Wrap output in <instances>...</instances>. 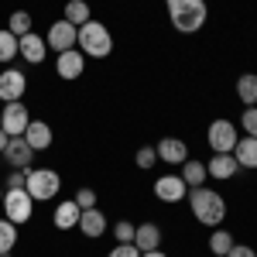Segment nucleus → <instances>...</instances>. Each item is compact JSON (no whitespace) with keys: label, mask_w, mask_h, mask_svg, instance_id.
<instances>
[{"label":"nucleus","mask_w":257,"mask_h":257,"mask_svg":"<svg viewBox=\"0 0 257 257\" xmlns=\"http://www.w3.org/2000/svg\"><path fill=\"white\" fill-rule=\"evenodd\" d=\"M28 123H31V117H28V106L24 103H4V110H0V127L7 131V138H24V131H28Z\"/></svg>","instance_id":"nucleus-7"},{"label":"nucleus","mask_w":257,"mask_h":257,"mask_svg":"<svg viewBox=\"0 0 257 257\" xmlns=\"http://www.w3.org/2000/svg\"><path fill=\"white\" fill-rule=\"evenodd\" d=\"M76 24H69V21L62 18V21H55L52 28H48V35H45V45L48 48H55V55L59 52H69V48H76Z\"/></svg>","instance_id":"nucleus-10"},{"label":"nucleus","mask_w":257,"mask_h":257,"mask_svg":"<svg viewBox=\"0 0 257 257\" xmlns=\"http://www.w3.org/2000/svg\"><path fill=\"white\" fill-rule=\"evenodd\" d=\"M134 233H138V226H134L131 219H120V223H113V237H117L120 243H134Z\"/></svg>","instance_id":"nucleus-28"},{"label":"nucleus","mask_w":257,"mask_h":257,"mask_svg":"<svg viewBox=\"0 0 257 257\" xmlns=\"http://www.w3.org/2000/svg\"><path fill=\"white\" fill-rule=\"evenodd\" d=\"M240 172V165L233 155H213V158L206 161V175L209 178H219V182H226V178H233Z\"/></svg>","instance_id":"nucleus-15"},{"label":"nucleus","mask_w":257,"mask_h":257,"mask_svg":"<svg viewBox=\"0 0 257 257\" xmlns=\"http://www.w3.org/2000/svg\"><path fill=\"white\" fill-rule=\"evenodd\" d=\"M65 21H69V24H76V28L86 24V21H93L89 4H86V0H69V4H65Z\"/></svg>","instance_id":"nucleus-24"},{"label":"nucleus","mask_w":257,"mask_h":257,"mask_svg":"<svg viewBox=\"0 0 257 257\" xmlns=\"http://www.w3.org/2000/svg\"><path fill=\"white\" fill-rule=\"evenodd\" d=\"M134 161H138V168L148 172V168H155V165H158V151H155V148H138Z\"/></svg>","instance_id":"nucleus-29"},{"label":"nucleus","mask_w":257,"mask_h":257,"mask_svg":"<svg viewBox=\"0 0 257 257\" xmlns=\"http://www.w3.org/2000/svg\"><path fill=\"white\" fill-rule=\"evenodd\" d=\"M155 151H158V161H165V165H182L189 158V144L182 138H161L155 144Z\"/></svg>","instance_id":"nucleus-14"},{"label":"nucleus","mask_w":257,"mask_h":257,"mask_svg":"<svg viewBox=\"0 0 257 257\" xmlns=\"http://www.w3.org/2000/svg\"><path fill=\"white\" fill-rule=\"evenodd\" d=\"M79 230H82L89 240L103 237V233H106V216L99 213L96 206H93V209H82V213H79Z\"/></svg>","instance_id":"nucleus-19"},{"label":"nucleus","mask_w":257,"mask_h":257,"mask_svg":"<svg viewBox=\"0 0 257 257\" xmlns=\"http://www.w3.org/2000/svg\"><path fill=\"white\" fill-rule=\"evenodd\" d=\"M11 59H18V38L7 28H0V62H11Z\"/></svg>","instance_id":"nucleus-27"},{"label":"nucleus","mask_w":257,"mask_h":257,"mask_svg":"<svg viewBox=\"0 0 257 257\" xmlns=\"http://www.w3.org/2000/svg\"><path fill=\"white\" fill-rule=\"evenodd\" d=\"M35 155H38V151H35V148H31L24 138H11L0 158L7 161L11 168H18V172H31V161H35Z\"/></svg>","instance_id":"nucleus-8"},{"label":"nucleus","mask_w":257,"mask_h":257,"mask_svg":"<svg viewBox=\"0 0 257 257\" xmlns=\"http://www.w3.org/2000/svg\"><path fill=\"white\" fill-rule=\"evenodd\" d=\"M237 99L243 106H257V72L237 76Z\"/></svg>","instance_id":"nucleus-21"},{"label":"nucleus","mask_w":257,"mask_h":257,"mask_svg":"<svg viewBox=\"0 0 257 257\" xmlns=\"http://www.w3.org/2000/svg\"><path fill=\"white\" fill-rule=\"evenodd\" d=\"M24 141H28L35 151H48V148H52V141H55V134H52V127H48L45 120H31V123H28V131H24Z\"/></svg>","instance_id":"nucleus-17"},{"label":"nucleus","mask_w":257,"mask_h":257,"mask_svg":"<svg viewBox=\"0 0 257 257\" xmlns=\"http://www.w3.org/2000/svg\"><path fill=\"white\" fill-rule=\"evenodd\" d=\"M134 247H138L141 254L144 250H158L161 247V226L158 223H141L138 233H134Z\"/></svg>","instance_id":"nucleus-20"},{"label":"nucleus","mask_w":257,"mask_h":257,"mask_svg":"<svg viewBox=\"0 0 257 257\" xmlns=\"http://www.w3.org/2000/svg\"><path fill=\"white\" fill-rule=\"evenodd\" d=\"M76 206H79V209H93V206H96V192H93V189H79V192H76Z\"/></svg>","instance_id":"nucleus-31"},{"label":"nucleus","mask_w":257,"mask_h":257,"mask_svg":"<svg viewBox=\"0 0 257 257\" xmlns=\"http://www.w3.org/2000/svg\"><path fill=\"white\" fill-rule=\"evenodd\" d=\"M0 161H4V158H0Z\"/></svg>","instance_id":"nucleus-37"},{"label":"nucleus","mask_w":257,"mask_h":257,"mask_svg":"<svg viewBox=\"0 0 257 257\" xmlns=\"http://www.w3.org/2000/svg\"><path fill=\"white\" fill-rule=\"evenodd\" d=\"M206 165L202 161H196V158H185L182 161V182L185 185H206Z\"/></svg>","instance_id":"nucleus-22"},{"label":"nucleus","mask_w":257,"mask_h":257,"mask_svg":"<svg viewBox=\"0 0 257 257\" xmlns=\"http://www.w3.org/2000/svg\"><path fill=\"white\" fill-rule=\"evenodd\" d=\"M0 202H4V185H0Z\"/></svg>","instance_id":"nucleus-36"},{"label":"nucleus","mask_w":257,"mask_h":257,"mask_svg":"<svg viewBox=\"0 0 257 257\" xmlns=\"http://www.w3.org/2000/svg\"><path fill=\"white\" fill-rule=\"evenodd\" d=\"M165 11H168V21L175 24V31H182V35L202 31V24L209 18L206 0H165Z\"/></svg>","instance_id":"nucleus-2"},{"label":"nucleus","mask_w":257,"mask_h":257,"mask_svg":"<svg viewBox=\"0 0 257 257\" xmlns=\"http://www.w3.org/2000/svg\"><path fill=\"white\" fill-rule=\"evenodd\" d=\"M230 247H233V233L223 230V226H213V233H209V250H213L216 257H226Z\"/></svg>","instance_id":"nucleus-23"},{"label":"nucleus","mask_w":257,"mask_h":257,"mask_svg":"<svg viewBox=\"0 0 257 257\" xmlns=\"http://www.w3.org/2000/svg\"><path fill=\"white\" fill-rule=\"evenodd\" d=\"M18 55L28 62V65H41V62H45V55H48V45H45V38H41V35H35V31H31V35L18 38Z\"/></svg>","instance_id":"nucleus-12"},{"label":"nucleus","mask_w":257,"mask_h":257,"mask_svg":"<svg viewBox=\"0 0 257 257\" xmlns=\"http://www.w3.org/2000/svg\"><path fill=\"white\" fill-rule=\"evenodd\" d=\"M14 243H18V226L4 216V219H0V257L11 254V250H14Z\"/></svg>","instance_id":"nucleus-26"},{"label":"nucleus","mask_w":257,"mask_h":257,"mask_svg":"<svg viewBox=\"0 0 257 257\" xmlns=\"http://www.w3.org/2000/svg\"><path fill=\"white\" fill-rule=\"evenodd\" d=\"M28 93V76L21 69H4L0 72V99L4 103H18Z\"/></svg>","instance_id":"nucleus-11"},{"label":"nucleus","mask_w":257,"mask_h":257,"mask_svg":"<svg viewBox=\"0 0 257 257\" xmlns=\"http://www.w3.org/2000/svg\"><path fill=\"white\" fill-rule=\"evenodd\" d=\"M28 196L35 199V202H48V199H55L59 196V189H62V178L55 168H31L28 172Z\"/></svg>","instance_id":"nucleus-4"},{"label":"nucleus","mask_w":257,"mask_h":257,"mask_svg":"<svg viewBox=\"0 0 257 257\" xmlns=\"http://www.w3.org/2000/svg\"><path fill=\"white\" fill-rule=\"evenodd\" d=\"M237 141H240L237 123H233V120H226V117L213 120V123H209V131H206V144H209V151H213V155H230V151L237 148Z\"/></svg>","instance_id":"nucleus-5"},{"label":"nucleus","mask_w":257,"mask_h":257,"mask_svg":"<svg viewBox=\"0 0 257 257\" xmlns=\"http://www.w3.org/2000/svg\"><path fill=\"white\" fill-rule=\"evenodd\" d=\"M76 48H79L86 59H106L113 52V35H110L106 24L86 21V24H79V31H76Z\"/></svg>","instance_id":"nucleus-3"},{"label":"nucleus","mask_w":257,"mask_h":257,"mask_svg":"<svg viewBox=\"0 0 257 257\" xmlns=\"http://www.w3.org/2000/svg\"><path fill=\"white\" fill-rule=\"evenodd\" d=\"M141 257H168V254H165V250H161V247H158V250H144V254H141Z\"/></svg>","instance_id":"nucleus-35"},{"label":"nucleus","mask_w":257,"mask_h":257,"mask_svg":"<svg viewBox=\"0 0 257 257\" xmlns=\"http://www.w3.org/2000/svg\"><path fill=\"white\" fill-rule=\"evenodd\" d=\"M240 127L250 134V138H257V106H243V117H240Z\"/></svg>","instance_id":"nucleus-30"},{"label":"nucleus","mask_w":257,"mask_h":257,"mask_svg":"<svg viewBox=\"0 0 257 257\" xmlns=\"http://www.w3.org/2000/svg\"><path fill=\"white\" fill-rule=\"evenodd\" d=\"M189 206H192V216L202 223V226H223V219H226V199L219 196L216 189H209V185H192V192H189Z\"/></svg>","instance_id":"nucleus-1"},{"label":"nucleus","mask_w":257,"mask_h":257,"mask_svg":"<svg viewBox=\"0 0 257 257\" xmlns=\"http://www.w3.org/2000/svg\"><path fill=\"white\" fill-rule=\"evenodd\" d=\"M82 72H86V55H82L79 48H69V52H59L55 55V76L65 82L79 79Z\"/></svg>","instance_id":"nucleus-9"},{"label":"nucleus","mask_w":257,"mask_h":257,"mask_svg":"<svg viewBox=\"0 0 257 257\" xmlns=\"http://www.w3.org/2000/svg\"><path fill=\"white\" fill-rule=\"evenodd\" d=\"M79 206H76V199H65L55 206V213H52V223H55V230H76L79 226Z\"/></svg>","instance_id":"nucleus-16"},{"label":"nucleus","mask_w":257,"mask_h":257,"mask_svg":"<svg viewBox=\"0 0 257 257\" xmlns=\"http://www.w3.org/2000/svg\"><path fill=\"white\" fill-rule=\"evenodd\" d=\"M0 209H4V216L11 219L14 226H21V223H28L35 216V199L28 196V189H4Z\"/></svg>","instance_id":"nucleus-6"},{"label":"nucleus","mask_w":257,"mask_h":257,"mask_svg":"<svg viewBox=\"0 0 257 257\" xmlns=\"http://www.w3.org/2000/svg\"><path fill=\"white\" fill-rule=\"evenodd\" d=\"M106 257H141V250L134 247V243H117V247H113Z\"/></svg>","instance_id":"nucleus-33"},{"label":"nucleus","mask_w":257,"mask_h":257,"mask_svg":"<svg viewBox=\"0 0 257 257\" xmlns=\"http://www.w3.org/2000/svg\"><path fill=\"white\" fill-rule=\"evenodd\" d=\"M226 257H257V250H254V247H247V243H233Z\"/></svg>","instance_id":"nucleus-34"},{"label":"nucleus","mask_w":257,"mask_h":257,"mask_svg":"<svg viewBox=\"0 0 257 257\" xmlns=\"http://www.w3.org/2000/svg\"><path fill=\"white\" fill-rule=\"evenodd\" d=\"M31 24H35V21H31L28 11H14V14L7 18V31H11L14 38H24V35H31Z\"/></svg>","instance_id":"nucleus-25"},{"label":"nucleus","mask_w":257,"mask_h":257,"mask_svg":"<svg viewBox=\"0 0 257 257\" xmlns=\"http://www.w3.org/2000/svg\"><path fill=\"white\" fill-rule=\"evenodd\" d=\"M24 185H28V172H18V168H14V172L7 175V182H4V189H24Z\"/></svg>","instance_id":"nucleus-32"},{"label":"nucleus","mask_w":257,"mask_h":257,"mask_svg":"<svg viewBox=\"0 0 257 257\" xmlns=\"http://www.w3.org/2000/svg\"><path fill=\"white\" fill-rule=\"evenodd\" d=\"M155 196L161 202H182V199L189 196V185L182 182V175H161L155 182Z\"/></svg>","instance_id":"nucleus-13"},{"label":"nucleus","mask_w":257,"mask_h":257,"mask_svg":"<svg viewBox=\"0 0 257 257\" xmlns=\"http://www.w3.org/2000/svg\"><path fill=\"white\" fill-rule=\"evenodd\" d=\"M230 155L237 158L240 168H250V172H257V138H250V134H240L237 148H233Z\"/></svg>","instance_id":"nucleus-18"}]
</instances>
